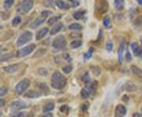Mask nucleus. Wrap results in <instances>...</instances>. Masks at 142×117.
<instances>
[{
    "instance_id": "obj_18",
    "label": "nucleus",
    "mask_w": 142,
    "mask_h": 117,
    "mask_svg": "<svg viewBox=\"0 0 142 117\" xmlns=\"http://www.w3.org/2000/svg\"><path fill=\"white\" fill-rule=\"evenodd\" d=\"M13 57V54L11 53H6V54H0V61H7Z\"/></svg>"
},
{
    "instance_id": "obj_13",
    "label": "nucleus",
    "mask_w": 142,
    "mask_h": 117,
    "mask_svg": "<svg viewBox=\"0 0 142 117\" xmlns=\"http://www.w3.org/2000/svg\"><path fill=\"white\" fill-rule=\"evenodd\" d=\"M48 31H49V30H48V28H43L40 29L37 33V36H36V39H37V40H40L41 39H43L46 36Z\"/></svg>"
},
{
    "instance_id": "obj_33",
    "label": "nucleus",
    "mask_w": 142,
    "mask_h": 117,
    "mask_svg": "<svg viewBox=\"0 0 142 117\" xmlns=\"http://www.w3.org/2000/svg\"><path fill=\"white\" fill-rule=\"evenodd\" d=\"M72 67H71L70 65H66V66H65V67H63V71L65 72V73H66V74H68V73H69L71 71H72Z\"/></svg>"
},
{
    "instance_id": "obj_23",
    "label": "nucleus",
    "mask_w": 142,
    "mask_h": 117,
    "mask_svg": "<svg viewBox=\"0 0 142 117\" xmlns=\"http://www.w3.org/2000/svg\"><path fill=\"white\" fill-rule=\"evenodd\" d=\"M61 19L60 16H56V17H51L48 20H47V24L48 25H52L55 23H58V21Z\"/></svg>"
},
{
    "instance_id": "obj_3",
    "label": "nucleus",
    "mask_w": 142,
    "mask_h": 117,
    "mask_svg": "<svg viewBox=\"0 0 142 117\" xmlns=\"http://www.w3.org/2000/svg\"><path fill=\"white\" fill-rule=\"evenodd\" d=\"M52 46L55 49L57 50H62L64 49L66 46V40L64 36H57L52 43Z\"/></svg>"
},
{
    "instance_id": "obj_17",
    "label": "nucleus",
    "mask_w": 142,
    "mask_h": 117,
    "mask_svg": "<svg viewBox=\"0 0 142 117\" xmlns=\"http://www.w3.org/2000/svg\"><path fill=\"white\" fill-rule=\"evenodd\" d=\"M114 7L118 10H122L125 6V2L123 0H115L114 3Z\"/></svg>"
},
{
    "instance_id": "obj_25",
    "label": "nucleus",
    "mask_w": 142,
    "mask_h": 117,
    "mask_svg": "<svg viewBox=\"0 0 142 117\" xmlns=\"http://www.w3.org/2000/svg\"><path fill=\"white\" fill-rule=\"evenodd\" d=\"M103 25L104 27H106V28H111V21L110 20L109 17H105L103 20Z\"/></svg>"
},
{
    "instance_id": "obj_31",
    "label": "nucleus",
    "mask_w": 142,
    "mask_h": 117,
    "mask_svg": "<svg viewBox=\"0 0 142 117\" xmlns=\"http://www.w3.org/2000/svg\"><path fill=\"white\" fill-rule=\"evenodd\" d=\"M82 81L84 82L85 83H88L90 82V76H89V74L88 72H86L84 76H83Z\"/></svg>"
},
{
    "instance_id": "obj_11",
    "label": "nucleus",
    "mask_w": 142,
    "mask_h": 117,
    "mask_svg": "<svg viewBox=\"0 0 142 117\" xmlns=\"http://www.w3.org/2000/svg\"><path fill=\"white\" fill-rule=\"evenodd\" d=\"M18 69H19V65H17V64L11 65L6 66L3 68L4 71H6L8 73H14L17 71Z\"/></svg>"
},
{
    "instance_id": "obj_5",
    "label": "nucleus",
    "mask_w": 142,
    "mask_h": 117,
    "mask_svg": "<svg viewBox=\"0 0 142 117\" xmlns=\"http://www.w3.org/2000/svg\"><path fill=\"white\" fill-rule=\"evenodd\" d=\"M36 48V46L34 44H30L29 46H25L24 48L20 49L17 52V56L19 57H25L27 55H29V54H31L34 49Z\"/></svg>"
},
{
    "instance_id": "obj_48",
    "label": "nucleus",
    "mask_w": 142,
    "mask_h": 117,
    "mask_svg": "<svg viewBox=\"0 0 142 117\" xmlns=\"http://www.w3.org/2000/svg\"><path fill=\"white\" fill-rule=\"evenodd\" d=\"M137 3L140 4V5H142V0H137Z\"/></svg>"
},
{
    "instance_id": "obj_10",
    "label": "nucleus",
    "mask_w": 142,
    "mask_h": 117,
    "mask_svg": "<svg viewBox=\"0 0 142 117\" xmlns=\"http://www.w3.org/2000/svg\"><path fill=\"white\" fill-rule=\"evenodd\" d=\"M124 90L128 92H134L137 90V86L133 83V82L128 81L124 85Z\"/></svg>"
},
{
    "instance_id": "obj_4",
    "label": "nucleus",
    "mask_w": 142,
    "mask_h": 117,
    "mask_svg": "<svg viewBox=\"0 0 142 117\" xmlns=\"http://www.w3.org/2000/svg\"><path fill=\"white\" fill-rule=\"evenodd\" d=\"M29 85H30V81L28 79H25L20 81L15 87L16 93L17 94H22L23 92L29 87Z\"/></svg>"
},
{
    "instance_id": "obj_39",
    "label": "nucleus",
    "mask_w": 142,
    "mask_h": 117,
    "mask_svg": "<svg viewBox=\"0 0 142 117\" xmlns=\"http://www.w3.org/2000/svg\"><path fill=\"white\" fill-rule=\"evenodd\" d=\"M132 59V57H131V54H130V53L129 51L126 52V60L127 61H130Z\"/></svg>"
},
{
    "instance_id": "obj_38",
    "label": "nucleus",
    "mask_w": 142,
    "mask_h": 117,
    "mask_svg": "<svg viewBox=\"0 0 142 117\" xmlns=\"http://www.w3.org/2000/svg\"><path fill=\"white\" fill-rule=\"evenodd\" d=\"M133 52H134V54L136 55V56H140V54H141V51H140V48H139V46L137 48H136L134 50H133Z\"/></svg>"
},
{
    "instance_id": "obj_7",
    "label": "nucleus",
    "mask_w": 142,
    "mask_h": 117,
    "mask_svg": "<svg viewBox=\"0 0 142 117\" xmlns=\"http://www.w3.org/2000/svg\"><path fill=\"white\" fill-rule=\"evenodd\" d=\"M33 0H23L21 4V9L24 13H29L33 7Z\"/></svg>"
},
{
    "instance_id": "obj_34",
    "label": "nucleus",
    "mask_w": 142,
    "mask_h": 117,
    "mask_svg": "<svg viewBox=\"0 0 142 117\" xmlns=\"http://www.w3.org/2000/svg\"><path fill=\"white\" fill-rule=\"evenodd\" d=\"M7 93V88L6 87H1L0 88V97L4 96Z\"/></svg>"
},
{
    "instance_id": "obj_43",
    "label": "nucleus",
    "mask_w": 142,
    "mask_h": 117,
    "mask_svg": "<svg viewBox=\"0 0 142 117\" xmlns=\"http://www.w3.org/2000/svg\"><path fill=\"white\" fill-rule=\"evenodd\" d=\"M79 6V2L78 1H74V3H73V7H77V6Z\"/></svg>"
},
{
    "instance_id": "obj_41",
    "label": "nucleus",
    "mask_w": 142,
    "mask_h": 117,
    "mask_svg": "<svg viewBox=\"0 0 142 117\" xmlns=\"http://www.w3.org/2000/svg\"><path fill=\"white\" fill-rule=\"evenodd\" d=\"M64 57L66 58V60L67 61H71V58H70L69 54H64Z\"/></svg>"
},
{
    "instance_id": "obj_46",
    "label": "nucleus",
    "mask_w": 142,
    "mask_h": 117,
    "mask_svg": "<svg viewBox=\"0 0 142 117\" xmlns=\"http://www.w3.org/2000/svg\"><path fill=\"white\" fill-rule=\"evenodd\" d=\"M23 117H33V114L32 113H28L27 115H24Z\"/></svg>"
},
{
    "instance_id": "obj_53",
    "label": "nucleus",
    "mask_w": 142,
    "mask_h": 117,
    "mask_svg": "<svg viewBox=\"0 0 142 117\" xmlns=\"http://www.w3.org/2000/svg\"><path fill=\"white\" fill-rule=\"evenodd\" d=\"M72 1H74V0H72Z\"/></svg>"
},
{
    "instance_id": "obj_36",
    "label": "nucleus",
    "mask_w": 142,
    "mask_h": 117,
    "mask_svg": "<svg viewBox=\"0 0 142 117\" xmlns=\"http://www.w3.org/2000/svg\"><path fill=\"white\" fill-rule=\"evenodd\" d=\"M51 14H52V13L51 12V11H49V10H44V11H43V12L41 13V15L45 17H48L49 15H51Z\"/></svg>"
},
{
    "instance_id": "obj_15",
    "label": "nucleus",
    "mask_w": 142,
    "mask_h": 117,
    "mask_svg": "<svg viewBox=\"0 0 142 117\" xmlns=\"http://www.w3.org/2000/svg\"><path fill=\"white\" fill-rule=\"evenodd\" d=\"M40 95H41V93L40 92L30 90V91L27 92L24 96H25V98H37L40 97Z\"/></svg>"
},
{
    "instance_id": "obj_47",
    "label": "nucleus",
    "mask_w": 142,
    "mask_h": 117,
    "mask_svg": "<svg viewBox=\"0 0 142 117\" xmlns=\"http://www.w3.org/2000/svg\"><path fill=\"white\" fill-rule=\"evenodd\" d=\"M122 100H123V101H128L129 99H128V97H127L126 95H124V96L122 97Z\"/></svg>"
},
{
    "instance_id": "obj_52",
    "label": "nucleus",
    "mask_w": 142,
    "mask_h": 117,
    "mask_svg": "<svg viewBox=\"0 0 142 117\" xmlns=\"http://www.w3.org/2000/svg\"><path fill=\"white\" fill-rule=\"evenodd\" d=\"M141 44H142V41H141Z\"/></svg>"
},
{
    "instance_id": "obj_20",
    "label": "nucleus",
    "mask_w": 142,
    "mask_h": 117,
    "mask_svg": "<svg viewBox=\"0 0 142 117\" xmlns=\"http://www.w3.org/2000/svg\"><path fill=\"white\" fill-rule=\"evenodd\" d=\"M91 93L92 92L90 91V90L88 88H83L81 90V95L82 98L86 99V98H88L90 96Z\"/></svg>"
},
{
    "instance_id": "obj_16",
    "label": "nucleus",
    "mask_w": 142,
    "mask_h": 117,
    "mask_svg": "<svg viewBox=\"0 0 142 117\" xmlns=\"http://www.w3.org/2000/svg\"><path fill=\"white\" fill-rule=\"evenodd\" d=\"M55 5L61 9H68L69 8V5L66 3L63 0H56L55 1Z\"/></svg>"
},
{
    "instance_id": "obj_37",
    "label": "nucleus",
    "mask_w": 142,
    "mask_h": 117,
    "mask_svg": "<svg viewBox=\"0 0 142 117\" xmlns=\"http://www.w3.org/2000/svg\"><path fill=\"white\" fill-rule=\"evenodd\" d=\"M44 6L51 7V6H53V2L51 1V0H46V1L44 2Z\"/></svg>"
},
{
    "instance_id": "obj_32",
    "label": "nucleus",
    "mask_w": 142,
    "mask_h": 117,
    "mask_svg": "<svg viewBox=\"0 0 142 117\" xmlns=\"http://www.w3.org/2000/svg\"><path fill=\"white\" fill-rule=\"evenodd\" d=\"M38 73H39L40 76H45L47 75V69L44 68H40L38 70Z\"/></svg>"
},
{
    "instance_id": "obj_35",
    "label": "nucleus",
    "mask_w": 142,
    "mask_h": 117,
    "mask_svg": "<svg viewBox=\"0 0 142 117\" xmlns=\"http://www.w3.org/2000/svg\"><path fill=\"white\" fill-rule=\"evenodd\" d=\"M93 52V49L92 48H90L88 52H87L85 55V59H88V58H90L92 57V54Z\"/></svg>"
},
{
    "instance_id": "obj_27",
    "label": "nucleus",
    "mask_w": 142,
    "mask_h": 117,
    "mask_svg": "<svg viewBox=\"0 0 142 117\" xmlns=\"http://www.w3.org/2000/svg\"><path fill=\"white\" fill-rule=\"evenodd\" d=\"M14 3V0H5L4 2V8L5 9H10L12 6H13Z\"/></svg>"
},
{
    "instance_id": "obj_28",
    "label": "nucleus",
    "mask_w": 142,
    "mask_h": 117,
    "mask_svg": "<svg viewBox=\"0 0 142 117\" xmlns=\"http://www.w3.org/2000/svg\"><path fill=\"white\" fill-rule=\"evenodd\" d=\"M21 19L19 16L17 17H15L13 20V21H12V25H13L14 26H17L21 24Z\"/></svg>"
},
{
    "instance_id": "obj_22",
    "label": "nucleus",
    "mask_w": 142,
    "mask_h": 117,
    "mask_svg": "<svg viewBox=\"0 0 142 117\" xmlns=\"http://www.w3.org/2000/svg\"><path fill=\"white\" fill-rule=\"evenodd\" d=\"M54 108H55V104H54V103H52V102H51V103H48V104H45L44 106L43 107V111L44 112H49V111L53 110Z\"/></svg>"
},
{
    "instance_id": "obj_9",
    "label": "nucleus",
    "mask_w": 142,
    "mask_h": 117,
    "mask_svg": "<svg viewBox=\"0 0 142 117\" xmlns=\"http://www.w3.org/2000/svg\"><path fill=\"white\" fill-rule=\"evenodd\" d=\"M46 18H47V17H43V16H42V15H41L40 17H37L35 20H33V21L31 23V25H29L30 28H32V29L37 28V27H39L40 25L43 24V23L45 21Z\"/></svg>"
},
{
    "instance_id": "obj_12",
    "label": "nucleus",
    "mask_w": 142,
    "mask_h": 117,
    "mask_svg": "<svg viewBox=\"0 0 142 117\" xmlns=\"http://www.w3.org/2000/svg\"><path fill=\"white\" fill-rule=\"evenodd\" d=\"M124 50H125V43L122 42L119 48H118V61L119 62L122 64L123 61V53H124Z\"/></svg>"
},
{
    "instance_id": "obj_44",
    "label": "nucleus",
    "mask_w": 142,
    "mask_h": 117,
    "mask_svg": "<svg viewBox=\"0 0 142 117\" xmlns=\"http://www.w3.org/2000/svg\"><path fill=\"white\" fill-rule=\"evenodd\" d=\"M4 104H5V101L3 99H0V107H3Z\"/></svg>"
},
{
    "instance_id": "obj_51",
    "label": "nucleus",
    "mask_w": 142,
    "mask_h": 117,
    "mask_svg": "<svg viewBox=\"0 0 142 117\" xmlns=\"http://www.w3.org/2000/svg\"><path fill=\"white\" fill-rule=\"evenodd\" d=\"M1 28H2V27H1V26H0V31H1Z\"/></svg>"
},
{
    "instance_id": "obj_6",
    "label": "nucleus",
    "mask_w": 142,
    "mask_h": 117,
    "mask_svg": "<svg viewBox=\"0 0 142 117\" xmlns=\"http://www.w3.org/2000/svg\"><path fill=\"white\" fill-rule=\"evenodd\" d=\"M25 108H27V104H26L25 102H24L22 101H14V102L12 103L11 105H10V110L12 112H16V111L25 109Z\"/></svg>"
},
{
    "instance_id": "obj_14",
    "label": "nucleus",
    "mask_w": 142,
    "mask_h": 117,
    "mask_svg": "<svg viewBox=\"0 0 142 117\" xmlns=\"http://www.w3.org/2000/svg\"><path fill=\"white\" fill-rule=\"evenodd\" d=\"M63 23H60V22H58L57 23V24H55V25L51 29V31H50V34L51 35H55L57 34L58 31H60L61 29L63 28Z\"/></svg>"
},
{
    "instance_id": "obj_49",
    "label": "nucleus",
    "mask_w": 142,
    "mask_h": 117,
    "mask_svg": "<svg viewBox=\"0 0 142 117\" xmlns=\"http://www.w3.org/2000/svg\"><path fill=\"white\" fill-rule=\"evenodd\" d=\"M134 117H140V115H139V114H134Z\"/></svg>"
},
{
    "instance_id": "obj_8",
    "label": "nucleus",
    "mask_w": 142,
    "mask_h": 117,
    "mask_svg": "<svg viewBox=\"0 0 142 117\" xmlns=\"http://www.w3.org/2000/svg\"><path fill=\"white\" fill-rule=\"evenodd\" d=\"M126 114V109L124 105L118 104L115 108L114 117H124Z\"/></svg>"
},
{
    "instance_id": "obj_2",
    "label": "nucleus",
    "mask_w": 142,
    "mask_h": 117,
    "mask_svg": "<svg viewBox=\"0 0 142 117\" xmlns=\"http://www.w3.org/2000/svg\"><path fill=\"white\" fill-rule=\"evenodd\" d=\"M32 32H30V31H25L19 36V38L17 40L16 44H17V46H21L24 44H25L28 42H29L30 40H32Z\"/></svg>"
},
{
    "instance_id": "obj_30",
    "label": "nucleus",
    "mask_w": 142,
    "mask_h": 117,
    "mask_svg": "<svg viewBox=\"0 0 142 117\" xmlns=\"http://www.w3.org/2000/svg\"><path fill=\"white\" fill-rule=\"evenodd\" d=\"M113 47H114V45H113V42H112L108 41V42H106V50L111 52V51H112Z\"/></svg>"
},
{
    "instance_id": "obj_19",
    "label": "nucleus",
    "mask_w": 142,
    "mask_h": 117,
    "mask_svg": "<svg viewBox=\"0 0 142 117\" xmlns=\"http://www.w3.org/2000/svg\"><path fill=\"white\" fill-rule=\"evenodd\" d=\"M131 71H132V72H133L135 76H138V77H142V70H141L140 68H137V66L132 65V66H131Z\"/></svg>"
},
{
    "instance_id": "obj_40",
    "label": "nucleus",
    "mask_w": 142,
    "mask_h": 117,
    "mask_svg": "<svg viewBox=\"0 0 142 117\" xmlns=\"http://www.w3.org/2000/svg\"><path fill=\"white\" fill-rule=\"evenodd\" d=\"M130 47H131V50H134L136 48L138 47V45H137V43H136V42H133V43L130 44Z\"/></svg>"
},
{
    "instance_id": "obj_45",
    "label": "nucleus",
    "mask_w": 142,
    "mask_h": 117,
    "mask_svg": "<svg viewBox=\"0 0 142 117\" xmlns=\"http://www.w3.org/2000/svg\"><path fill=\"white\" fill-rule=\"evenodd\" d=\"M65 109H67V106H66V105H63V106H62L61 108H60V111L61 112H64L65 110Z\"/></svg>"
},
{
    "instance_id": "obj_1",
    "label": "nucleus",
    "mask_w": 142,
    "mask_h": 117,
    "mask_svg": "<svg viewBox=\"0 0 142 117\" xmlns=\"http://www.w3.org/2000/svg\"><path fill=\"white\" fill-rule=\"evenodd\" d=\"M66 84V78L60 72H55L51 76V85L54 89L61 90Z\"/></svg>"
},
{
    "instance_id": "obj_42",
    "label": "nucleus",
    "mask_w": 142,
    "mask_h": 117,
    "mask_svg": "<svg viewBox=\"0 0 142 117\" xmlns=\"http://www.w3.org/2000/svg\"><path fill=\"white\" fill-rule=\"evenodd\" d=\"M39 117H53V115L51 113H47V114L43 115H40Z\"/></svg>"
},
{
    "instance_id": "obj_24",
    "label": "nucleus",
    "mask_w": 142,
    "mask_h": 117,
    "mask_svg": "<svg viewBox=\"0 0 142 117\" xmlns=\"http://www.w3.org/2000/svg\"><path fill=\"white\" fill-rule=\"evenodd\" d=\"M81 45H82V42L81 40H74L73 42H71L70 43V46L73 49H77Z\"/></svg>"
},
{
    "instance_id": "obj_26",
    "label": "nucleus",
    "mask_w": 142,
    "mask_h": 117,
    "mask_svg": "<svg viewBox=\"0 0 142 117\" xmlns=\"http://www.w3.org/2000/svg\"><path fill=\"white\" fill-rule=\"evenodd\" d=\"M69 28L70 30H74V31H78V30H81L82 29V26L79 24H77V23H74V24H72L69 26Z\"/></svg>"
},
{
    "instance_id": "obj_29",
    "label": "nucleus",
    "mask_w": 142,
    "mask_h": 117,
    "mask_svg": "<svg viewBox=\"0 0 142 117\" xmlns=\"http://www.w3.org/2000/svg\"><path fill=\"white\" fill-rule=\"evenodd\" d=\"M39 87H40V89L41 90V91L44 92V93H46V94L49 92V89H48V87H47V86L45 83H40V84L39 85Z\"/></svg>"
},
{
    "instance_id": "obj_50",
    "label": "nucleus",
    "mask_w": 142,
    "mask_h": 117,
    "mask_svg": "<svg viewBox=\"0 0 142 117\" xmlns=\"http://www.w3.org/2000/svg\"><path fill=\"white\" fill-rule=\"evenodd\" d=\"M2 115H3V113H2L1 112H0V117H1V116H2Z\"/></svg>"
},
{
    "instance_id": "obj_21",
    "label": "nucleus",
    "mask_w": 142,
    "mask_h": 117,
    "mask_svg": "<svg viewBox=\"0 0 142 117\" xmlns=\"http://www.w3.org/2000/svg\"><path fill=\"white\" fill-rule=\"evenodd\" d=\"M85 14V10H81V11H76V12L73 14V17L76 20H81L83 17H84Z\"/></svg>"
}]
</instances>
